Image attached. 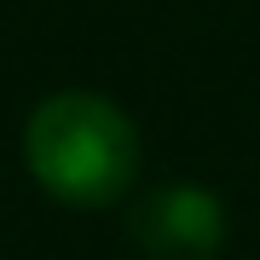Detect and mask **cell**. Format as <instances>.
<instances>
[{
  "instance_id": "6da1fadb",
  "label": "cell",
  "mask_w": 260,
  "mask_h": 260,
  "mask_svg": "<svg viewBox=\"0 0 260 260\" xmlns=\"http://www.w3.org/2000/svg\"><path fill=\"white\" fill-rule=\"evenodd\" d=\"M23 168L64 208H116L127 203L145 168V139L133 116L93 87L47 93L23 121Z\"/></svg>"
},
{
  "instance_id": "7a4b0ae2",
  "label": "cell",
  "mask_w": 260,
  "mask_h": 260,
  "mask_svg": "<svg viewBox=\"0 0 260 260\" xmlns=\"http://www.w3.org/2000/svg\"><path fill=\"white\" fill-rule=\"evenodd\" d=\"M127 232L145 260H220L232 220H225V203L208 185L174 179V185L145 191L127 208Z\"/></svg>"
}]
</instances>
